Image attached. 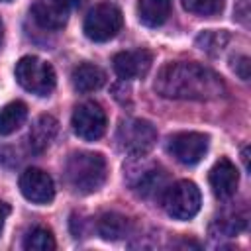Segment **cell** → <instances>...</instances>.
I'll return each instance as SVG.
<instances>
[{"label":"cell","mask_w":251,"mask_h":251,"mask_svg":"<svg viewBox=\"0 0 251 251\" xmlns=\"http://www.w3.org/2000/svg\"><path fill=\"white\" fill-rule=\"evenodd\" d=\"M20 190L24 198L33 204H49L55 198L53 178L35 167H29L20 175Z\"/></svg>","instance_id":"obj_10"},{"label":"cell","mask_w":251,"mask_h":251,"mask_svg":"<svg viewBox=\"0 0 251 251\" xmlns=\"http://www.w3.org/2000/svg\"><path fill=\"white\" fill-rule=\"evenodd\" d=\"M208 180H210V186H212V192L216 194V198L226 200V198H231L235 194V188L239 182V173L229 159L222 157L210 169Z\"/></svg>","instance_id":"obj_13"},{"label":"cell","mask_w":251,"mask_h":251,"mask_svg":"<svg viewBox=\"0 0 251 251\" xmlns=\"http://www.w3.org/2000/svg\"><path fill=\"white\" fill-rule=\"evenodd\" d=\"M71 80H73V86H75L76 92L88 94V92H94V90H98V88L104 86L106 73L98 65L82 63V65L75 67V71L71 75Z\"/></svg>","instance_id":"obj_15"},{"label":"cell","mask_w":251,"mask_h":251,"mask_svg":"<svg viewBox=\"0 0 251 251\" xmlns=\"http://www.w3.org/2000/svg\"><path fill=\"white\" fill-rule=\"evenodd\" d=\"M169 151L182 165H196L208 151V135L198 131H180L169 139Z\"/></svg>","instance_id":"obj_9"},{"label":"cell","mask_w":251,"mask_h":251,"mask_svg":"<svg viewBox=\"0 0 251 251\" xmlns=\"http://www.w3.org/2000/svg\"><path fill=\"white\" fill-rule=\"evenodd\" d=\"M24 247L27 251H53L55 249V237L47 227H33L31 231H27L25 239H24Z\"/></svg>","instance_id":"obj_19"},{"label":"cell","mask_w":251,"mask_h":251,"mask_svg":"<svg viewBox=\"0 0 251 251\" xmlns=\"http://www.w3.org/2000/svg\"><path fill=\"white\" fill-rule=\"evenodd\" d=\"M124 18L118 6L98 4L84 18V35L92 41H110L122 29Z\"/></svg>","instance_id":"obj_7"},{"label":"cell","mask_w":251,"mask_h":251,"mask_svg":"<svg viewBox=\"0 0 251 251\" xmlns=\"http://www.w3.org/2000/svg\"><path fill=\"white\" fill-rule=\"evenodd\" d=\"M57 131H59V122L53 116H49V114L39 116L35 120V124L31 126L29 135H27L29 149L33 153H43L53 143V139L57 137Z\"/></svg>","instance_id":"obj_14"},{"label":"cell","mask_w":251,"mask_h":251,"mask_svg":"<svg viewBox=\"0 0 251 251\" xmlns=\"http://www.w3.org/2000/svg\"><path fill=\"white\" fill-rule=\"evenodd\" d=\"M118 143L131 157H145L157 143V131L151 122L129 118L118 126Z\"/></svg>","instance_id":"obj_5"},{"label":"cell","mask_w":251,"mask_h":251,"mask_svg":"<svg viewBox=\"0 0 251 251\" xmlns=\"http://www.w3.org/2000/svg\"><path fill=\"white\" fill-rule=\"evenodd\" d=\"M71 124H73V131L80 139L96 141V139H100L104 135L106 126H108V118H106V112H104V108L100 104L82 102V104H78L75 108Z\"/></svg>","instance_id":"obj_8"},{"label":"cell","mask_w":251,"mask_h":251,"mask_svg":"<svg viewBox=\"0 0 251 251\" xmlns=\"http://www.w3.org/2000/svg\"><path fill=\"white\" fill-rule=\"evenodd\" d=\"M8 216H10V204L0 200V235H2V229H4V224H6Z\"/></svg>","instance_id":"obj_23"},{"label":"cell","mask_w":251,"mask_h":251,"mask_svg":"<svg viewBox=\"0 0 251 251\" xmlns=\"http://www.w3.org/2000/svg\"><path fill=\"white\" fill-rule=\"evenodd\" d=\"M227 39H229V35H227L224 29H220V31L208 29V31H202V33L196 37V45H198L202 51H206V53H220V51L226 47Z\"/></svg>","instance_id":"obj_20"},{"label":"cell","mask_w":251,"mask_h":251,"mask_svg":"<svg viewBox=\"0 0 251 251\" xmlns=\"http://www.w3.org/2000/svg\"><path fill=\"white\" fill-rule=\"evenodd\" d=\"M127 184L141 198H153L165 192L167 175L157 163H149L143 157H135L133 163L127 165Z\"/></svg>","instance_id":"obj_6"},{"label":"cell","mask_w":251,"mask_h":251,"mask_svg":"<svg viewBox=\"0 0 251 251\" xmlns=\"http://www.w3.org/2000/svg\"><path fill=\"white\" fill-rule=\"evenodd\" d=\"M155 90L163 98L204 102L224 96L226 84L218 73L204 65L192 61H176L167 63L159 71L155 78Z\"/></svg>","instance_id":"obj_1"},{"label":"cell","mask_w":251,"mask_h":251,"mask_svg":"<svg viewBox=\"0 0 251 251\" xmlns=\"http://www.w3.org/2000/svg\"><path fill=\"white\" fill-rule=\"evenodd\" d=\"M2 37H4V25H2V22H0V43H2Z\"/></svg>","instance_id":"obj_26"},{"label":"cell","mask_w":251,"mask_h":251,"mask_svg":"<svg viewBox=\"0 0 251 251\" xmlns=\"http://www.w3.org/2000/svg\"><path fill=\"white\" fill-rule=\"evenodd\" d=\"M114 71L120 78L124 80H131V78H139L145 76L147 71L151 69L153 57L147 49H135V51H122L118 55H114Z\"/></svg>","instance_id":"obj_11"},{"label":"cell","mask_w":251,"mask_h":251,"mask_svg":"<svg viewBox=\"0 0 251 251\" xmlns=\"http://www.w3.org/2000/svg\"><path fill=\"white\" fill-rule=\"evenodd\" d=\"M224 2L226 0H182V6L190 14L210 18V16H216L224 10Z\"/></svg>","instance_id":"obj_21"},{"label":"cell","mask_w":251,"mask_h":251,"mask_svg":"<svg viewBox=\"0 0 251 251\" xmlns=\"http://www.w3.org/2000/svg\"><path fill=\"white\" fill-rule=\"evenodd\" d=\"M63 2H65L69 8H80V6H82L86 0H63Z\"/></svg>","instance_id":"obj_24"},{"label":"cell","mask_w":251,"mask_h":251,"mask_svg":"<svg viewBox=\"0 0 251 251\" xmlns=\"http://www.w3.org/2000/svg\"><path fill=\"white\" fill-rule=\"evenodd\" d=\"M96 229L102 239L106 241H118L124 239L129 233V220L118 212H106L98 218Z\"/></svg>","instance_id":"obj_17"},{"label":"cell","mask_w":251,"mask_h":251,"mask_svg":"<svg viewBox=\"0 0 251 251\" xmlns=\"http://www.w3.org/2000/svg\"><path fill=\"white\" fill-rule=\"evenodd\" d=\"M233 71H235L243 80H247V78H249V59H247V57H239L237 63L233 65Z\"/></svg>","instance_id":"obj_22"},{"label":"cell","mask_w":251,"mask_h":251,"mask_svg":"<svg viewBox=\"0 0 251 251\" xmlns=\"http://www.w3.org/2000/svg\"><path fill=\"white\" fill-rule=\"evenodd\" d=\"M241 159H243V165H245V169H249V147H245V149H243V153H241Z\"/></svg>","instance_id":"obj_25"},{"label":"cell","mask_w":251,"mask_h":251,"mask_svg":"<svg viewBox=\"0 0 251 251\" xmlns=\"http://www.w3.org/2000/svg\"><path fill=\"white\" fill-rule=\"evenodd\" d=\"M33 22L49 31L63 29L69 20V6L63 0H35L31 6Z\"/></svg>","instance_id":"obj_12"},{"label":"cell","mask_w":251,"mask_h":251,"mask_svg":"<svg viewBox=\"0 0 251 251\" xmlns=\"http://www.w3.org/2000/svg\"><path fill=\"white\" fill-rule=\"evenodd\" d=\"M171 16V0H139L137 18L147 27H159Z\"/></svg>","instance_id":"obj_16"},{"label":"cell","mask_w":251,"mask_h":251,"mask_svg":"<svg viewBox=\"0 0 251 251\" xmlns=\"http://www.w3.org/2000/svg\"><path fill=\"white\" fill-rule=\"evenodd\" d=\"M27 118V106L20 100L8 102L0 110V135H10L24 126Z\"/></svg>","instance_id":"obj_18"},{"label":"cell","mask_w":251,"mask_h":251,"mask_svg":"<svg viewBox=\"0 0 251 251\" xmlns=\"http://www.w3.org/2000/svg\"><path fill=\"white\" fill-rule=\"evenodd\" d=\"M0 2H8V0H0Z\"/></svg>","instance_id":"obj_27"},{"label":"cell","mask_w":251,"mask_h":251,"mask_svg":"<svg viewBox=\"0 0 251 251\" xmlns=\"http://www.w3.org/2000/svg\"><path fill=\"white\" fill-rule=\"evenodd\" d=\"M108 176V165L102 153L78 151L67 159L65 178L67 184L78 194H92L102 188Z\"/></svg>","instance_id":"obj_2"},{"label":"cell","mask_w":251,"mask_h":251,"mask_svg":"<svg viewBox=\"0 0 251 251\" xmlns=\"http://www.w3.org/2000/svg\"><path fill=\"white\" fill-rule=\"evenodd\" d=\"M16 80L22 88H25L31 94L37 96H47L53 92L55 84H57V76L53 67L39 59V57H22L16 63Z\"/></svg>","instance_id":"obj_3"},{"label":"cell","mask_w":251,"mask_h":251,"mask_svg":"<svg viewBox=\"0 0 251 251\" xmlns=\"http://www.w3.org/2000/svg\"><path fill=\"white\" fill-rule=\"evenodd\" d=\"M202 204V196L198 186L192 180H178L165 188L163 206L165 212L175 220H190L198 214Z\"/></svg>","instance_id":"obj_4"}]
</instances>
